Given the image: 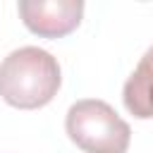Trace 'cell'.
Here are the masks:
<instances>
[{
	"instance_id": "3957f363",
	"label": "cell",
	"mask_w": 153,
	"mask_h": 153,
	"mask_svg": "<svg viewBox=\"0 0 153 153\" xmlns=\"http://www.w3.org/2000/svg\"><path fill=\"white\" fill-rule=\"evenodd\" d=\"M19 14L26 29L43 38H60L74 31L84 14L81 0H22Z\"/></svg>"
},
{
	"instance_id": "277c9868",
	"label": "cell",
	"mask_w": 153,
	"mask_h": 153,
	"mask_svg": "<svg viewBox=\"0 0 153 153\" xmlns=\"http://www.w3.org/2000/svg\"><path fill=\"white\" fill-rule=\"evenodd\" d=\"M122 100H124V108L134 117L139 120L153 117V45L146 50V55L141 57V62L127 79Z\"/></svg>"
},
{
	"instance_id": "6da1fadb",
	"label": "cell",
	"mask_w": 153,
	"mask_h": 153,
	"mask_svg": "<svg viewBox=\"0 0 153 153\" xmlns=\"http://www.w3.org/2000/svg\"><path fill=\"white\" fill-rule=\"evenodd\" d=\"M57 60L36 45L12 50L0 65V96L19 110H36L48 105L60 88Z\"/></svg>"
},
{
	"instance_id": "7a4b0ae2",
	"label": "cell",
	"mask_w": 153,
	"mask_h": 153,
	"mask_svg": "<svg viewBox=\"0 0 153 153\" xmlns=\"http://www.w3.org/2000/svg\"><path fill=\"white\" fill-rule=\"evenodd\" d=\"M65 129L84 153H127L131 139L129 124L96 98L76 100L67 110Z\"/></svg>"
}]
</instances>
